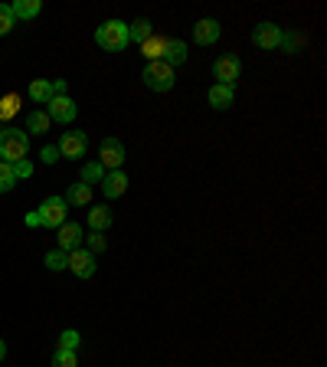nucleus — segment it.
I'll return each instance as SVG.
<instances>
[{
  "instance_id": "obj_1",
  "label": "nucleus",
  "mask_w": 327,
  "mask_h": 367,
  "mask_svg": "<svg viewBox=\"0 0 327 367\" xmlns=\"http://www.w3.org/2000/svg\"><path fill=\"white\" fill-rule=\"evenodd\" d=\"M95 43L108 53H118V49L128 46V23L124 20H105L102 27L95 30Z\"/></svg>"
},
{
  "instance_id": "obj_2",
  "label": "nucleus",
  "mask_w": 327,
  "mask_h": 367,
  "mask_svg": "<svg viewBox=\"0 0 327 367\" xmlns=\"http://www.w3.org/2000/svg\"><path fill=\"white\" fill-rule=\"evenodd\" d=\"M141 79H144V85H148L150 92H170L174 82H177V69L167 66L164 59H158V63H148V66H144Z\"/></svg>"
},
{
  "instance_id": "obj_3",
  "label": "nucleus",
  "mask_w": 327,
  "mask_h": 367,
  "mask_svg": "<svg viewBox=\"0 0 327 367\" xmlns=\"http://www.w3.org/2000/svg\"><path fill=\"white\" fill-rule=\"evenodd\" d=\"M30 151V135L27 132H17V128H4L0 132V158L7 164H17V161L27 158Z\"/></svg>"
},
{
  "instance_id": "obj_4",
  "label": "nucleus",
  "mask_w": 327,
  "mask_h": 367,
  "mask_svg": "<svg viewBox=\"0 0 327 367\" xmlns=\"http://www.w3.org/2000/svg\"><path fill=\"white\" fill-rule=\"evenodd\" d=\"M33 213H37L39 226H56L59 230L69 220V204H65V197H46Z\"/></svg>"
},
{
  "instance_id": "obj_5",
  "label": "nucleus",
  "mask_w": 327,
  "mask_h": 367,
  "mask_svg": "<svg viewBox=\"0 0 327 367\" xmlns=\"http://www.w3.org/2000/svg\"><path fill=\"white\" fill-rule=\"evenodd\" d=\"M46 115H49V122L72 125V118L79 115V108H75V102L69 99V95H53V99L46 102Z\"/></svg>"
},
{
  "instance_id": "obj_6",
  "label": "nucleus",
  "mask_w": 327,
  "mask_h": 367,
  "mask_svg": "<svg viewBox=\"0 0 327 367\" xmlns=\"http://www.w3.org/2000/svg\"><path fill=\"white\" fill-rule=\"evenodd\" d=\"M56 148H59V158H85V151H89V135L85 132H63Z\"/></svg>"
},
{
  "instance_id": "obj_7",
  "label": "nucleus",
  "mask_w": 327,
  "mask_h": 367,
  "mask_svg": "<svg viewBox=\"0 0 327 367\" xmlns=\"http://www.w3.org/2000/svg\"><path fill=\"white\" fill-rule=\"evenodd\" d=\"M98 164H102L105 170H122L124 164V142H118V138H105L102 148H98Z\"/></svg>"
},
{
  "instance_id": "obj_8",
  "label": "nucleus",
  "mask_w": 327,
  "mask_h": 367,
  "mask_svg": "<svg viewBox=\"0 0 327 367\" xmlns=\"http://www.w3.org/2000/svg\"><path fill=\"white\" fill-rule=\"evenodd\" d=\"M252 43H255L259 49H278V43H281V27H278V23H271V20H265V23H255Z\"/></svg>"
},
{
  "instance_id": "obj_9",
  "label": "nucleus",
  "mask_w": 327,
  "mask_h": 367,
  "mask_svg": "<svg viewBox=\"0 0 327 367\" xmlns=\"http://www.w3.org/2000/svg\"><path fill=\"white\" fill-rule=\"evenodd\" d=\"M69 256V263H65V269H72L79 279H92L95 275V256L89 253V249H72V253H65Z\"/></svg>"
},
{
  "instance_id": "obj_10",
  "label": "nucleus",
  "mask_w": 327,
  "mask_h": 367,
  "mask_svg": "<svg viewBox=\"0 0 327 367\" xmlns=\"http://www.w3.org/2000/svg\"><path fill=\"white\" fill-rule=\"evenodd\" d=\"M239 73H243V63L236 56H219L213 63V75L219 85H236V79H239Z\"/></svg>"
},
{
  "instance_id": "obj_11",
  "label": "nucleus",
  "mask_w": 327,
  "mask_h": 367,
  "mask_svg": "<svg viewBox=\"0 0 327 367\" xmlns=\"http://www.w3.org/2000/svg\"><path fill=\"white\" fill-rule=\"evenodd\" d=\"M82 226L75 223H69V220H65L63 226H59V236H56V243H59V249H63V253H72V249H79V243H82Z\"/></svg>"
},
{
  "instance_id": "obj_12",
  "label": "nucleus",
  "mask_w": 327,
  "mask_h": 367,
  "mask_svg": "<svg viewBox=\"0 0 327 367\" xmlns=\"http://www.w3.org/2000/svg\"><path fill=\"white\" fill-rule=\"evenodd\" d=\"M219 33H223V27H219L216 20H210V17L200 20V23L193 27V39L200 43V46H213L216 39H219Z\"/></svg>"
},
{
  "instance_id": "obj_13",
  "label": "nucleus",
  "mask_w": 327,
  "mask_h": 367,
  "mask_svg": "<svg viewBox=\"0 0 327 367\" xmlns=\"http://www.w3.org/2000/svg\"><path fill=\"white\" fill-rule=\"evenodd\" d=\"M124 190H128V174L124 170H112V174H105V180H102V194L108 200H115V197H122Z\"/></svg>"
},
{
  "instance_id": "obj_14",
  "label": "nucleus",
  "mask_w": 327,
  "mask_h": 367,
  "mask_svg": "<svg viewBox=\"0 0 327 367\" xmlns=\"http://www.w3.org/2000/svg\"><path fill=\"white\" fill-rule=\"evenodd\" d=\"M187 56H190L187 43H184V39H170L167 37V46H164V63L177 69V66H184V63H187Z\"/></svg>"
},
{
  "instance_id": "obj_15",
  "label": "nucleus",
  "mask_w": 327,
  "mask_h": 367,
  "mask_svg": "<svg viewBox=\"0 0 327 367\" xmlns=\"http://www.w3.org/2000/svg\"><path fill=\"white\" fill-rule=\"evenodd\" d=\"M164 46H167V37L150 33V37L141 43V56L148 59V63H158V59H164Z\"/></svg>"
},
{
  "instance_id": "obj_16",
  "label": "nucleus",
  "mask_w": 327,
  "mask_h": 367,
  "mask_svg": "<svg viewBox=\"0 0 327 367\" xmlns=\"http://www.w3.org/2000/svg\"><path fill=\"white\" fill-rule=\"evenodd\" d=\"M39 10H43L39 0H13V4H10L13 20H33V17H39Z\"/></svg>"
},
{
  "instance_id": "obj_17",
  "label": "nucleus",
  "mask_w": 327,
  "mask_h": 367,
  "mask_svg": "<svg viewBox=\"0 0 327 367\" xmlns=\"http://www.w3.org/2000/svg\"><path fill=\"white\" fill-rule=\"evenodd\" d=\"M206 99H210V105H213V108H229V105H233V99H236V89H233V85H219V82H216L213 89H210V95H206Z\"/></svg>"
},
{
  "instance_id": "obj_18",
  "label": "nucleus",
  "mask_w": 327,
  "mask_h": 367,
  "mask_svg": "<svg viewBox=\"0 0 327 367\" xmlns=\"http://www.w3.org/2000/svg\"><path fill=\"white\" fill-rule=\"evenodd\" d=\"M89 226H92V233H105L108 226H112V210L98 204V207L89 210Z\"/></svg>"
},
{
  "instance_id": "obj_19",
  "label": "nucleus",
  "mask_w": 327,
  "mask_h": 367,
  "mask_svg": "<svg viewBox=\"0 0 327 367\" xmlns=\"http://www.w3.org/2000/svg\"><path fill=\"white\" fill-rule=\"evenodd\" d=\"M53 95H56L53 92V79H33V82H30V99L37 105H46Z\"/></svg>"
},
{
  "instance_id": "obj_20",
  "label": "nucleus",
  "mask_w": 327,
  "mask_h": 367,
  "mask_svg": "<svg viewBox=\"0 0 327 367\" xmlns=\"http://www.w3.org/2000/svg\"><path fill=\"white\" fill-rule=\"evenodd\" d=\"M65 204H69V207H85V204H92V187H89V184H82V180H79V184H72V187H69V194H65Z\"/></svg>"
},
{
  "instance_id": "obj_21",
  "label": "nucleus",
  "mask_w": 327,
  "mask_h": 367,
  "mask_svg": "<svg viewBox=\"0 0 327 367\" xmlns=\"http://www.w3.org/2000/svg\"><path fill=\"white\" fill-rule=\"evenodd\" d=\"M49 125H53V122H49V115H46V112H39V108H37V112H30V115H27V135H46V132H49Z\"/></svg>"
},
{
  "instance_id": "obj_22",
  "label": "nucleus",
  "mask_w": 327,
  "mask_h": 367,
  "mask_svg": "<svg viewBox=\"0 0 327 367\" xmlns=\"http://www.w3.org/2000/svg\"><path fill=\"white\" fill-rule=\"evenodd\" d=\"M154 33V23L150 20H134V23H128V43L134 39V43H144V39Z\"/></svg>"
},
{
  "instance_id": "obj_23",
  "label": "nucleus",
  "mask_w": 327,
  "mask_h": 367,
  "mask_svg": "<svg viewBox=\"0 0 327 367\" xmlns=\"http://www.w3.org/2000/svg\"><path fill=\"white\" fill-rule=\"evenodd\" d=\"M105 174H108V170H105L98 161H89V164H82V184H89V187H92V184H102Z\"/></svg>"
},
{
  "instance_id": "obj_24",
  "label": "nucleus",
  "mask_w": 327,
  "mask_h": 367,
  "mask_svg": "<svg viewBox=\"0 0 327 367\" xmlns=\"http://www.w3.org/2000/svg\"><path fill=\"white\" fill-rule=\"evenodd\" d=\"M20 180L17 174H13V164H7V161H0V194H7V190H13Z\"/></svg>"
},
{
  "instance_id": "obj_25",
  "label": "nucleus",
  "mask_w": 327,
  "mask_h": 367,
  "mask_svg": "<svg viewBox=\"0 0 327 367\" xmlns=\"http://www.w3.org/2000/svg\"><path fill=\"white\" fill-rule=\"evenodd\" d=\"M46 269H53V273H59V269H65V263H69V256L63 253V249H53V253H46Z\"/></svg>"
},
{
  "instance_id": "obj_26",
  "label": "nucleus",
  "mask_w": 327,
  "mask_h": 367,
  "mask_svg": "<svg viewBox=\"0 0 327 367\" xmlns=\"http://www.w3.org/2000/svg\"><path fill=\"white\" fill-rule=\"evenodd\" d=\"M13 27H17V20L10 13V4H0V37H7Z\"/></svg>"
},
{
  "instance_id": "obj_27",
  "label": "nucleus",
  "mask_w": 327,
  "mask_h": 367,
  "mask_svg": "<svg viewBox=\"0 0 327 367\" xmlns=\"http://www.w3.org/2000/svg\"><path fill=\"white\" fill-rule=\"evenodd\" d=\"M79 331L75 328H69V331H63V335H59V351H75L79 348Z\"/></svg>"
},
{
  "instance_id": "obj_28",
  "label": "nucleus",
  "mask_w": 327,
  "mask_h": 367,
  "mask_svg": "<svg viewBox=\"0 0 327 367\" xmlns=\"http://www.w3.org/2000/svg\"><path fill=\"white\" fill-rule=\"evenodd\" d=\"M53 367H79V358H75V351H59L53 354Z\"/></svg>"
},
{
  "instance_id": "obj_29",
  "label": "nucleus",
  "mask_w": 327,
  "mask_h": 367,
  "mask_svg": "<svg viewBox=\"0 0 327 367\" xmlns=\"http://www.w3.org/2000/svg\"><path fill=\"white\" fill-rule=\"evenodd\" d=\"M85 240H89V253H92V256L105 249V236H102V233H89Z\"/></svg>"
},
{
  "instance_id": "obj_30",
  "label": "nucleus",
  "mask_w": 327,
  "mask_h": 367,
  "mask_svg": "<svg viewBox=\"0 0 327 367\" xmlns=\"http://www.w3.org/2000/svg\"><path fill=\"white\" fill-rule=\"evenodd\" d=\"M39 158H43V164H56V161H59V148H56V144H46V148L39 151Z\"/></svg>"
},
{
  "instance_id": "obj_31",
  "label": "nucleus",
  "mask_w": 327,
  "mask_h": 367,
  "mask_svg": "<svg viewBox=\"0 0 327 367\" xmlns=\"http://www.w3.org/2000/svg\"><path fill=\"white\" fill-rule=\"evenodd\" d=\"M13 174H17V180L30 178V174H33V164H30L27 158H23V161H17V164H13Z\"/></svg>"
},
{
  "instance_id": "obj_32",
  "label": "nucleus",
  "mask_w": 327,
  "mask_h": 367,
  "mask_svg": "<svg viewBox=\"0 0 327 367\" xmlns=\"http://www.w3.org/2000/svg\"><path fill=\"white\" fill-rule=\"evenodd\" d=\"M298 43H301L298 37H288V33H285V30H281V43H278L281 49H288V53H295V49H298Z\"/></svg>"
},
{
  "instance_id": "obj_33",
  "label": "nucleus",
  "mask_w": 327,
  "mask_h": 367,
  "mask_svg": "<svg viewBox=\"0 0 327 367\" xmlns=\"http://www.w3.org/2000/svg\"><path fill=\"white\" fill-rule=\"evenodd\" d=\"M23 223L30 226V230H33V226H39V220H37V213H27V217H23Z\"/></svg>"
},
{
  "instance_id": "obj_34",
  "label": "nucleus",
  "mask_w": 327,
  "mask_h": 367,
  "mask_svg": "<svg viewBox=\"0 0 327 367\" xmlns=\"http://www.w3.org/2000/svg\"><path fill=\"white\" fill-rule=\"evenodd\" d=\"M7 358V344H4V341H0V361Z\"/></svg>"
}]
</instances>
